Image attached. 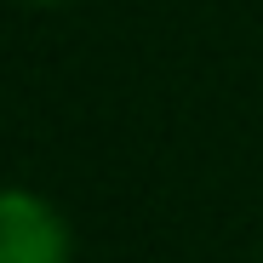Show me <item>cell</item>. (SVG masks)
Here are the masks:
<instances>
[{
  "instance_id": "cell-1",
  "label": "cell",
  "mask_w": 263,
  "mask_h": 263,
  "mask_svg": "<svg viewBox=\"0 0 263 263\" xmlns=\"http://www.w3.org/2000/svg\"><path fill=\"white\" fill-rule=\"evenodd\" d=\"M0 263H69L63 217L23 189L0 195Z\"/></svg>"
},
{
  "instance_id": "cell-2",
  "label": "cell",
  "mask_w": 263,
  "mask_h": 263,
  "mask_svg": "<svg viewBox=\"0 0 263 263\" xmlns=\"http://www.w3.org/2000/svg\"><path fill=\"white\" fill-rule=\"evenodd\" d=\"M34 6H58V0H34Z\"/></svg>"
}]
</instances>
